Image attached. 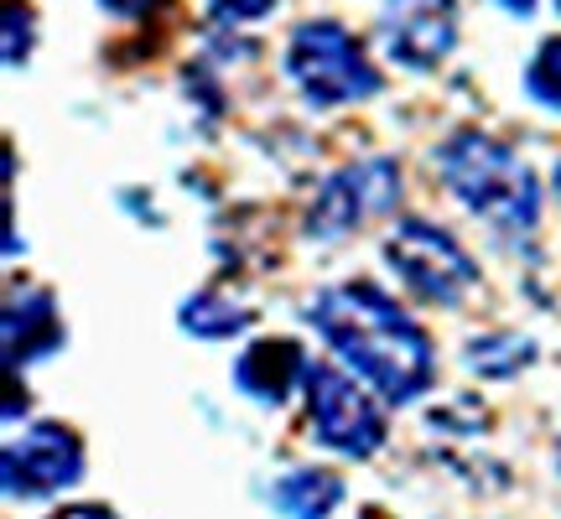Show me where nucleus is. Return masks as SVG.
<instances>
[{
	"label": "nucleus",
	"mask_w": 561,
	"mask_h": 519,
	"mask_svg": "<svg viewBox=\"0 0 561 519\" xmlns=\"http://www.w3.org/2000/svg\"><path fill=\"white\" fill-rule=\"evenodd\" d=\"M343 499V478L328 473V468H297L271 488V504H276L286 519H328Z\"/></svg>",
	"instance_id": "obj_11"
},
{
	"label": "nucleus",
	"mask_w": 561,
	"mask_h": 519,
	"mask_svg": "<svg viewBox=\"0 0 561 519\" xmlns=\"http://www.w3.org/2000/svg\"><path fill=\"white\" fill-rule=\"evenodd\" d=\"M557 11H561V0H557Z\"/></svg>",
	"instance_id": "obj_22"
},
{
	"label": "nucleus",
	"mask_w": 561,
	"mask_h": 519,
	"mask_svg": "<svg viewBox=\"0 0 561 519\" xmlns=\"http://www.w3.org/2000/svg\"><path fill=\"white\" fill-rule=\"evenodd\" d=\"M79 478H83V441L58 420H42V426L21 431L5 447V494L11 499H47V494H62L68 483Z\"/></svg>",
	"instance_id": "obj_6"
},
{
	"label": "nucleus",
	"mask_w": 561,
	"mask_h": 519,
	"mask_svg": "<svg viewBox=\"0 0 561 519\" xmlns=\"http://www.w3.org/2000/svg\"><path fill=\"white\" fill-rule=\"evenodd\" d=\"M380 42L401 68H437L458 42V0H380Z\"/></svg>",
	"instance_id": "obj_7"
},
{
	"label": "nucleus",
	"mask_w": 561,
	"mask_h": 519,
	"mask_svg": "<svg viewBox=\"0 0 561 519\" xmlns=\"http://www.w3.org/2000/svg\"><path fill=\"white\" fill-rule=\"evenodd\" d=\"M178 322L193 333V338H208V343L234 338V333L250 327V307H234V301H224V297H187Z\"/></svg>",
	"instance_id": "obj_12"
},
{
	"label": "nucleus",
	"mask_w": 561,
	"mask_h": 519,
	"mask_svg": "<svg viewBox=\"0 0 561 519\" xmlns=\"http://www.w3.org/2000/svg\"><path fill=\"white\" fill-rule=\"evenodd\" d=\"M58 343H62V322L47 291H16L5 301V369L11 374L26 369L32 359H42V354H53Z\"/></svg>",
	"instance_id": "obj_9"
},
{
	"label": "nucleus",
	"mask_w": 561,
	"mask_h": 519,
	"mask_svg": "<svg viewBox=\"0 0 561 519\" xmlns=\"http://www.w3.org/2000/svg\"><path fill=\"white\" fill-rule=\"evenodd\" d=\"M510 5V16H530V0H504Z\"/></svg>",
	"instance_id": "obj_19"
},
{
	"label": "nucleus",
	"mask_w": 561,
	"mask_h": 519,
	"mask_svg": "<svg viewBox=\"0 0 561 519\" xmlns=\"http://www.w3.org/2000/svg\"><path fill=\"white\" fill-rule=\"evenodd\" d=\"M286 73L297 79L301 100L318 109L359 104L380 94V68L364 53V42L343 21H301L286 42Z\"/></svg>",
	"instance_id": "obj_3"
},
{
	"label": "nucleus",
	"mask_w": 561,
	"mask_h": 519,
	"mask_svg": "<svg viewBox=\"0 0 561 519\" xmlns=\"http://www.w3.org/2000/svg\"><path fill=\"white\" fill-rule=\"evenodd\" d=\"M557 462H561V431H557Z\"/></svg>",
	"instance_id": "obj_21"
},
{
	"label": "nucleus",
	"mask_w": 561,
	"mask_h": 519,
	"mask_svg": "<svg viewBox=\"0 0 561 519\" xmlns=\"http://www.w3.org/2000/svg\"><path fill=\"white\" fill-rule=\"evenodd\" d=\"M520 364H530L525 338H473L468 348V369H479V374H515Z\"/></svg>",
	"instance_id": "obj_14"
},
{
	"label": "nucleus",
	"mask_w": 561,
	"mask_h": 519,
	"mask_svg": "<svg viewBox=\"0 0 561 519\" xmlns=\"http://www.w3.org/2000/svg\"><path fill=\"white\" fill-rule=\"evenodd\" d=\"M396 198H401V172L390 161H359V166H348L339 177H328V187L318 193L312 214H307V229L333 240V234L359 229L369 214L396 208Z\"/></svg>",
	"instance_id": "obj_8"
},
{
	"label": "nucleus",
	"mask_w": 561,
	"mask_h": 519,
	"mask_svg": "<svg viewBox=\"0 0 561 519\" xmlns=\"http://www.w3.org/2000/svg\"><path fill=\"white\" fill-rule=\"evenodd\" d=\"M26 53H32V11L26 5H5V62L16 68V62H26Z\"/></svg>",
	"instance_id": "obj_15"
},
{
	"label": "nucleus",
	"mask_w": 561,
	"mask_h": 519,
	"mask_svg": "<svg viewBox=\"0 0 561 519\" xmlns=\"http://www.w3.org/2000/svg\"><path fill=\"white\" fill-rule=\"evenodd\" d=\"M208 5H214L219 21H234V26H240V21H261L276 11V0H208Z\"/></svg>",
	"instance_id": "obj_16"
},
{
	"label": "nucleus",
	"mask_w": 561,
	"mask_h": 519,
	"mask_svg": "<svg viewBox=\"0 0 561 519\" xmlns=\"http://www.w3.org/2000/svg\"><path fill=\"white\" fill-rule=\"evenodd\" d=\"M110 16H125V21H136V16H157L167 0H100Z\"/></svg>",
	"instance_id": "obj_17"
},
{
	"label": "nucleus",
	"mask_w": 561,
	"mask_h": 519,
	"mask_svg": "<svg viewBox=\"0 0 561 519\" xmlns=\"http://www.w3.org/2000/svg\"><path fill=\"white\" fill-rule=\"evenodd\" d=\"M307 354H301V343L291 338H265V343H250L240 354V369H234V380L250 400H265V405H280V400L291 395V384L307 380Z\"/></svg>",
	"instance_id": "obj_10"
},
{
	"label": "nucleus",
	"mask_w": 561,
	"mask_h": 519,
	"mask_svg": "<svg viewBox=\"0 0 561 519\" xmlns=\"http://www.w3.org/2000/svg\"><path fill=\"white\" fill-rule=\"evenodd\" d=\"M557 193H561V161H557Z\"/></svg>",
	"instance_id": "obj_20"
},
{
	"label": "nucleus",
	"mask_w": 561,
	"mask_h": 519,
	"mask_svg": "<svg viewBox=\"0 0 561 519\" xmlns=\"http://www.w3.org/2000/svg\"><path fill=\"white\" fill-rule=\"evenodd\" d=\"M53 519H115V509H104V504H73V509H58Z\"/></svg>",
	"instance_id": "obj_18"
},
{
	"label": "nucleus",
	"mask_w": 561,
	"mask_h": 519,
	"mask_svg": "<svg viewBox=\"0 0 561 519\" xmlns=\"http://www.w3.org/2000/svg\"><path fill=\"white\" fill-rule=\"evenodd\" d=\"M525 94L561 115V37H546L536 47V58L525 62Z\"/></svg>",
	"instance_id": "obj_13"
},
{
	"label": "nucleus",
	"mask_w": 561,
	"mask_h": 519,
	"mask_svg": "<svg viewBox=\"0 0 561 519\" xmlns=\"http://www.w3.org/2000/svg\"><path fill=\"white\" fill-rule=\"evenodd\" d=\"M385 265L411 297L437 301V307H458L479 286V265L462 255V244L447 229L426 219H401L385 234Z\"/></svg>",
	"instance_id": "obj_4"
},
{
	"label": "nucleus",
	"mask_w": 561,
	"mask_h": 519,
	"mask_svg": "<svg viewBox=\"0 0 561 519\" xmlns=\"http://www.w3.org/2000/svg\"><path fill=\"white\" fill-rule=\"evenodd\" d=\"M437 172L462 208H473L504 234H530L541 219V187L530 177V166L483 130H458L442 140Z\"/></svg>",
	"instance_id": "obj_2"
},
{
	"label": "nucleus",
	"mask_w": 561,
	"mask_h": 519,
	"mask_svg": "<svg viewBox=\"0 0 561 519\" xmlns=\"http://www.w3.org/2000/svg\"><path fill=\"white\" fill-rule=\"evenodd\" d=\"M307 322L380 400L405 405L437 374L432 338L421 333V322L364 280H343V286L318 291L307 307Z\"/></svg>",
	"instance_id": "obj_1"
},
{
	"label": "nucleus",
	"mask_w": 561,
	"mask_h": 519,
	"mask_svg": "<svg viewBox=\"0 0 561 519\" xmlns=\"http://www.w3.org/2000/svg\"><path fill=\"white\" fill-rule=\"evenodd\" d=\"M301 395H307V420H312L322 447H333L343 458H375L385 447L380 405L364 384H354V374L312 359L307 380H301Z\"/></svg>",
	"instance_id": "obj_5"
}]
</instances>
